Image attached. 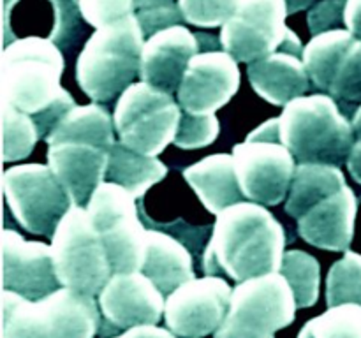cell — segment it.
Listing matches in <instances>:
<instances>
[{"mask_svg": "<svg viewBox=\"0 0 361 338\" xmlns=\"http://www.w3.org/2000/svg\"><path fill=\"white\" fill-rule=\"evenodd\" d=\"M62 73V53L44 37L18 39L0 58V101L32 116L44 139L76 108L73 95L60 87Z\"/></svg>", "mask_w": 361, "mask_h": 338, "instance_id": "obj_1", "label": "cell"}, {"mask_svg": "<svg viewBox=\"0 0 361 338\" xmlns=\"http://www.w3.org/2000/svg\"><path fill=\"white\" fill-rule=\"evenodd\" d=\"M115 120L99 104L76 106L46 137L48 165L53 169L74 206H87L106 182L109 154L116 143Z\"/></svg>", "mask_w": 361, "mask_h": 338, "instance_id": "obj_3", "label": "cell"}, {"mask_svg": "<svg viewBox=\"0 0 361 338\" xmlns=\"http://www.w3.org/2000/svg\"><path fill=\"white\" fill-rule=\"evenodd\" d=\"M166 175L168 168L157 157L137 154L127 148L122 141L113 144L106 169V182L116 183L129 190L134 197H141Z\"/></svg>", "mask_w": 361, "mask_h": 338, "instance_id": "obj_23", "label": "cell"}, {"mask_svg": "<svg viewBox=\"0 0 361 338\" xmlns=\"http://www.w3.org/2000/svg\"><path fill=\"white\" fill-rule=\"evenodd\" d=\"M348 168L353 178L361 185V139L355 141V146H353L348 158Z\"/></svg>", "mask_w": 361, "mask_h": 338, "instance_id": "obj_38", "label": "cell"}, {"mask_svg": "<svg viewBox=\"0 0 361 338\" xmlns=\"http://www.w3.org/2000/svg\"><path fill=\"white\" fill-rule=\"evenodd\" d=\"M233 289L221 277L207 275L180 285L166 298V326L180 338H203L215 333L231 306Z\"/></svg>", "mask_w": 361, "mask_h": 338, "instance_id": "obj_14", "label": "cell"}, {"mask_svg": "<svg viewBox=\"0 0 361 338\" xmlns=\"http://www.w3.org/2000/svg\"><path fill=\"white\" fill-rule=\"evenodd\" d=\"M296 310L291 285L281 271H274L238 282L226 320L259 337H274L295 320Z\"/></svg>", "mask_w": 361, "mask_h": 338, "instance_id": "obj_12", "label": "cell"}, {"mask_svg": "<svg viewBox=\"0 0 361 338\" xmlns=\"http://www.w3.org/2000/svg\"><path fill=\"white\" fill-rule=\"evenodd\" d=\"M345 0H323L317 6L309 11L307 23L314 35H319L323 32L337 30L341 23H344Z\"/></svg>", "mask_w": 361, "mask_h": 338, "instance_id": "obj_34", "label": "cell"}, {"mask_svg": "<svg viewBox=\"0 0 361 338\" xmlns=\"http://www.w3.org/2000/svg\"><path fill=\"white\" fill-rule=\"evenodd\" d=\"M238 62L226 51L197 53L178 88V104L194 115H214L238 92Z\"/></svg>", "mask_w": 361, "mask_h": 338, "instance_id": "obj_16", "label": "cell"}, {"mask_svg": "<svg viewBox=\"0 0 361 338\" xmlns=\"http://www.w3.org/2000/svg\"><path fill=\"white\" fill-rule=\"evenodd\" d=\"M141 273L147 275L164 296L194 278L190 254L180 242L159 231H148Z\"/></svg>", "mask_w": 361, "mask_h": 338, "instance_id": "obj_22", "label": "cell"}, {"mask_svg": "<svg viewBox=\"0 0 361 338\" xmlns=\"http://www.w3.org/2000/svg\"><path fill=\"white\" fill-rule=\"evenodd\" d=\"M81 16L92 27L102 28L116 23L127 16H133L134 0H78Z\"/></svg>", "mask_w": 361, "mask_h": 338, "instance_id": "obj_33", "label": "cell"}, {"mask_svg": "<svg viewBox=\"0 0 361 338\" xmlns=\"http://www.w3.org/2000/svg\"><path fill=\"white\" fill-rule=\"evenodd\" d=\"M355 41L356 37L348 28L323 32L310 39L309 44L303 48L302 60L314 87L323 92L330 90L335 73Z\"/></svg>", "mask_w": 361, "mask_h": 338, "instance_id": "obj_25", "label": "cell"}, {"mask_svg": "<svg viewBox=\"0 0 361 338\" xmlns=\"http://www.w3.org/2000/svg\"><path fill=\"white\" fill-rule=\"evenodd\" d=\"M214 338H275V337H259V334H254L250 331L243 330V327L236 326V324L224 320V323L219 326V330L214 333Z\"/></svg>", "mask_w": 361, "mask_h": 338, "instance_id": "obj_37", "label": "cell"}, {"mask_svg": "<svg viewBox=\"0 0 361 338\" xmlns=\"http://www.w3.org/2000/svg\"><path fill=\"white\" fill-rule=\"evenodd\" d=\"M330 97L361 104V41L356 39L342 58L334 83L328 90Z\"/></svg>", "mask_w": 361, "mask_h": 338, "instance_id": "obj_31", "label": "cell"}, {"mask_svg": "<svg viewBox=\"0 0 361 338\" xmlns=\"http://www.w3.org/2000/svg\"><path fill=\"white\" fill-rule=\"evenodd\" d=\"M200 44L183 25L159 30L145 41L140 77L162 92H178L189 62L197 55Z\"/></svg>", "mask_w": 361, "mask_h": 338, "instance_id": "obj_18", "label": "cell"}, {"mask_svg": "<svg viewBox=\"0 0 361 338\" xmlns=\"http://www.w3.org/2000/svg\"><path fill=\"white\" fill-rule=\"evenodd\" d=\"M279 271L291 285L298 310L316 305L321 282V270L316 257L303 250H289L284 254Z\"/></svg>", "mask_w": 361, "mask_h": 338, "instance_id": "obj_26", "label": "cell"}, {"mask_svg": "<svg viewBox=\"0 0 361 338\" xmlns=\"http://www.w3.org/2000/svg\"><path fill=\"white\" fill-rule=\"evenodd\" d=\"M134 6L137 11H152L178 6V0H134Z\"/></svg>", "mask_w": 361, "mask_h": 338, "instance_id": "obj_39", "label": "cell"}, {"mask_svg": "<svg viewBox=\"0 0 361 338\" xmlns=\"http://www.w3.org/2000/svg\"><path fill=\"white\" fill-rule=\"evenodd\" d=\"M281 143L300 164L341 168L355 146L353 123L342 115L335 99L324 94L303 95L284 106L279 116Z\"/></svg>", "mask_w": 361, "mask_h": 338, "instance_id": "obj_5", "label": "cell"}, {"mask_svg": "<svg viewBox=\"0 0 361 338\" xmlns=\"http://www.w3.org/2000/svg\"><path fill=\"white\" fill-rule=\"evenodd\" d=\"M344 175L337 165L328 164H298L289 189L286 211L289 217L298 220L326 196L345 187Z\"/></svg>", "mask_w": 361, "mask_h": 338, "instance_id": "obj_24", "label": "cell"}, {"mask_svg": "<svg viewBox=\"0 0 361 338\" xmlns=\"http://www.w3.org/2000/svg\"><path fill=\"white\" fill-rule=\"evenodd\" d=\"M111 338H176V334H173L169 330H164V327H159L157 324H150V326L130 327L118 337Z\"/></svg>", "mask_w": 361, "mask_h": 338, "instance_id": "obj_35", "label": "cell"}, {"mask_svg": "<svg viewBox=\"0 0 361 338\" xmlns=\"http://www.w3.org/2000/svg\"><path fill=\"white\" fill-rule=\"evenodd\" d=\"M328 308L345 303L361 306V256L348 250L342 259L331 266L326 278Z\"/></svg>", "mask_w": 361, "mask_h": 338, "instance_id": "obj_29", "label": "cell"}, {"mask_svg": "<svg viewBox=\"0 0 361 338\" xmlns=\"http://www.w3.org/2000/svg\"><path fill=\"white\" fill-rule=\"evenodd\" d=\"M236 175L247 199L275 204L288 197L295 176V155L281 139H250L233 148Z\"/></svg>", "mask_w": 361, "mask_h": 338, "instance_id": "obj_13", "label": "cell"}, {"mask_svg": "<svg viewBox=\"0 0 361 338\" xmlns=\"http://www.w3.org/2000/svg\"><path fill=\"white\" fill-rule=\"evenodd\" d=\"M99 308L111 326L130 330L157 324L164 313L166 299L141 271L115 273L99 294Z\"/></svg>", "mask_w": 361, "mask_h": 338, "instance_id": "obj_17", "label": "cell"}, {"mask_svg": "<svg viewBox=\"0 0 361 338\" xmlns=\"http://www.w3.org/2000/svg\"><path fill=\"white\" fill-rule=\"evenodd\" d=\"M101 313L94 296L60 287L32 301L2 291V338H94Z\"/></svg>", "mask_w": 361, "mask_h": 338, "instance_id": "obj_6", "label": "cell"}, {"mask_svg": "<svg viewBox=\"0 0 361 338\" xmlns=\"http://www.w3.org/2000/svg\"><path fill=\"white\" fill-rule=\"evenodd\" d=\"M353 129H355L356 139H361V106L355 111V118H353Z\"/></svg>", "mask_w": 361, "mask_h": 338, "instance_id": "obj_41", "label": "cell"}, {"mask_svg": "<svg viewBox=\"0 0 361 338\" xmlns=\"http://www.w3.org/2000/svg\"><path fill=\"white\" fill-rule=\"evenodd\" d=\"M182 108L171 94L148 83H133L113 111L120 141L137 154L155 157L175 141Z\"/></svg>", "mask_w": 361, "mask_h": 338, "instance_id": "obj_8", "label": "cell"}, {"mask_svg": "<svg viewBox=\"0 0 361 338\" xmlns=\"http://www.w3.org/2000/svg\"><path fill=\"white\" fill-rule=\"evenodd\" d=\"M51 245L27 242L11 229L2 232V289L39 301L60 289Z\"/></svg>", "mask_w": 361, "mask_h": 338, "instance_id": "obj_15", "label": "cell"}, {"mask_svg": "<svg viewBox=\"0 0 361 338\" xmlns=\"http://www.w3.org/2000/svg\"><path fill=\"white\" fill-rule=\"evenodd\" d=\"M344 25L356 39L361 41V0H345Z\"/></svg>", "mask_w": 361, "mask_h": 338, "instance_id": "obj_36", "label": "cell"}, {"mask_svg": "<svg viewBox=\"0 0 361 338\" xmlns=\"http://www.w3.org/2000/svg\"><path fill=\"white\" fill-rule=\"evenodd\" d=\"M7 206L23 229L53 238L60 220L74 206L66 187L49 165H14L4 173Z\"/></svg>", "mask_w": 361, "mask_h": 338, "instance_id": "obj_10", "label": "cell"}, {"mask_svg": "<svg viewBox=\"0 0 361 338\" xmlns=\"http://www.w3.org/2000/svg\"><path fill=\"white\" fill-rule=\"evenodd\" d=\"M240 4L242 0H178L183 21L200 28L222 27Z\"/></svg>", "mask_w": 361, "mask_h": 338, "instance_id": "obj_30", "label": "cell"}, {"mask_svg": "<svg viewBox=\"0 0 361 338\" xmlns=\"http://www.w3.org/2000/svg\"><path fill=\"white\" fill-rule=\"evenodd\" d=\"M183 178L192 187L204 208L215 215L233 204L242 203L245 197L240 187L233 155H210L187 168Z\"/></svg>", "mask_w": 361, "mask_h": 338, "instance_id": "obj_21", "label": "cell"}, {"mask_svg": "<svg viewBox=\"0 0 361 338\" xmlns=\"http://www.w3.org/2000/svg\"><path fill=\"white\" fill-rule=\"evenodd\" d=\"M219 136V120L215 115H194L182 109L178 130L173 144L183 150L203 148L214 143Z\"/></svg>", "mask_w": 361, "mask_h": 338, "instance_id": "obj_32", "label": "cell"}, {"mask_svg": "<svg viewBox=\"0 0 361 338\" xmlns=\"http://www.w3.org/2000/svg\"><path fill=\"white\" fill-rule=\"evenodd\" d=\"M51 250L62 287L99 296L115 275L104 242L85 206H73L60 220L51 238Z\"/></svg>", "mask_w": 361, "mask_h": 338, "instance_id": "obj_7", "label": "cell"}, {"mask_svg": "<svg viewBox=\"0 0 361 338\" xmlns=\"http://www.w3.org/2000/svg\"><path fill=\"white\" fill-rule=\"evenodd\" d=\"M298 338H361V306L355 303L330 306L310 319Z\"/></svg>", "mask_w": 361, "mask_h": 338, "instance_id": "obj_28", "label": "cell"}, {"mask_svg": "<svg viewBox=\"0 0 361 338\" xmlns=\"http://www.w3.org/2000/svg\"><path fill=\"white\" fill-rule=\"evenodd\" d=\"M136 197L116 183L97 187L87 208L90 220L104 242L113 273L140 271L147 229L137 217Z\"/></svg>", "mask_w": 361, "mask_h": 338, "instance_id": "obj_11", "label": "cell"}, {"mask_svg": "<svg viewBox=\"0 0 361 338\" xmlns=\"http://www.w3.org/2000/svg\"><path fill=\"white\" fill-rule=\"evenodd\" d=\"M286 232L281 222L257 203H238L217 215L204 249L203 270L226 273L236 282L281 270Z\"/></svg>", "mask_w": 361, "mask_h": 338, "instance_id": "obj_2", "label": "cell"}, {"mask_svg": "<svg viewBox=\"0 0 361 338\" xmlns=\"http://www.w3.org/2000/svg\"><path fill=\"white\" fill-rule=\"evenodd\" d=\"M286 0H242L236 13L222 25L221 44L236 62H256L275 51L303 55L298 35L286 25Z\"/></svg>", "mask_w": 361, "mask_h": 338, "instance_id": "obj_9", "label": "cell"}, {"mask_svg": "<svg viewBox=\"0 0 361 338\" xmlns=\"http://www.w3.org/2000/svg\"><path fill=\"white\" fill-rule=\"evenodd\" d=\"M358 203L349 185L326 196L298 218V232L317 249L348 252L355 236Z\"/></svg>", "mask_w": 361, "mask_h": 338, "instance_id": "obj_19", "label": "cell"}, {"mask_svg": "<svg viewBox=\"0 0 361 338\" xmlns=\"http://www.w3.org/2000/svg\"><path fill=\"white\" fill-rule=\"evenodd\" d=\"M145 32L136 14L97 28L81 49L76 80L94 102H108L122 95L141 70Z\"/></svg>", "mask_w": 361, "mask_h": 338, "instance_id": "obj_4", "label": "cell"}, {"mask_svg": "<svg viewBox=\"0 0 361 338\" xmlns=\"http://www.w3.org/2000/svg\"><path fill=\"white\" fill-rule=\"evenodd\" d=\"M288 2V11L289 14H295V13H300V11L307 9V7H310L314 4V0H286Z\"/></svg>", "mask_w": 361, "mask_h": 338, "instance_id": "obj_40", "label": "cell"}, {"mask_svg": "<svg viewBox=\"0 0 361 338\" xmlns=\"http://www.w3.org/2000/svg\"><path fill=\"white\" fill-rule=\"evenodd\" d=\"M0 115H2L4 162H14L28 157L35 143L41 139L37 123L27 113H21L20 109L2 101H0Z\"/></svg>", "mask_w": 361, "mask_h": 338, "instance_id": "obj_27", "label": "cell"}, {"mask_svg": "<svg viewBox=\"0 0 361 338\" xmlns=\"http://www.w3.org/2000/svg\"><path fill=\"white\" fill-rule=\"evenodd\" d=\"M247 74L257 95L275 106H286L303 97L310 84L303 60L284 49L250 62Z\"/></svg>", "mask_w": 361, "mask_h": 338, "instance_id": "obj_20", "label": "cell"}]
</instances>
